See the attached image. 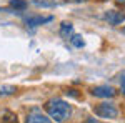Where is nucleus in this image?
I'll list each match as a JSON object with an SVG mask.
<instances>
[{
  "label": "nucleus",
  "instance_id": "3",
  "mask_svg": "<svg viewBox=\"0 0 125 123\" xmlns=\"http://www.w3.org/2000/svg\"><path fill=\"white\" fill-rule=\"evenodd\" d=\"M92 95L97 96V98H114L115 96V90L108 85H100L92 90Z\"/></svg>",
  "mask_w": 125,
  "mask_h": 123
},
{
  "label": "nucleus",
  "instance_id": "14",
  "mask_svg": "<svg viewBox=\"0 0 125 123\" xmlns=\"http://www.w3.org/2000/svg\"><path fill=\"white\" fill-rule=\"evenodd\" d=\"M65 93H67V95H70V96H75V98H78V95L75 93V90H67Z\"/></svg>",
  "mask_w": 125,
  "mask_h": 123
},
{
  "label": "nucleus",
  "instance_id": "15",
  "mask_svg": "<svg viewBox=\"0 0 125 123\" xmlns=\"http://www.w3.org/2000/svg\"><path fill=\"white\" fill-rule=\"evenodd\" d=\"M67 2H72V3H82V2H87V0H67Z\"/></svg>",
  "mask_w": 125,
  "mask_h": 123
},
{
  "label": "nucleus",
  "instance_id": "12",
  "mask_svg": "<svg viewBox=\"0 0 125 123\" xmlns=\"http://www.w3.org/2000/svg\"><path fill=\"white\" fill-rule=\"evenodd\" d=\"M33 5H37V7H55L57 2H53V0H33Z\"/></svg>",
  "mask_w": 125,
  "mask_h": 123
},
{
  "label": "nucleus",
  "instance_id": "6",
  "mask_svg": "<svg viewBox=\"0 0 125 123\" xmlns=\"http://www.w3.org/2000/svg\"><path fill=\"white\" fill-rule=\"evenodd\" d=\"M53 17L52 15H48V17H29V19H25V23H27V28H33V27H39V25H43V23H47V22H52Z\"/></svg>",
  "mask_w": 125,
  "mask_h": 123
},
{
  "label": "nucleus",
  "instance_id": "16",
  "mask_svg": "<svg viewBox=\"0 0 125 123\" xmlns=\"http://www.w3.org/2000/svg\"><path fill=\"white\" fill-rule=\"evenodd\" d=\"M87 123H104V122H98V120H95V118H90Z\"/></svg>",
  "mask_w": 125,
  "mask_h": 123
},
{
  "label": "nucleus",
  "instance_id": "18",
  "mask_svg": "<svg viewBox=\"0 0 125 123\" xmlns=\"http://www.w3.org/2000/svg\"><path fill=\"white\" fill-rule=\"evenodd\" d=\"M124 33H125V27H124Z\"/></svg>",
  "mask_w": 125,
  "mask_h": 123
},
{
  "label": "nucleus",
  "instance_id": "8",
  "mask_svg": "<svg viewBox=\"0 0 125 123\" xmlns=\"http://www.w3.org/2000/svg\"><path fill=\"white\" fill-rule=\"evenodd\" d=\"M0 123H19L17 122V115L10 110H2L0 112Z\"/></svg>",
  "mask_w": 125,
  "mask_h": 123
},
{
  "label": "nucleus",
  "instance_id": "1",
  "mask_svg": "<svg viewBox=\"0 0 125 123\" xmlns=\"http://www.w3.org/2000/svg\"><path fill=\"white\" fill-rule=\"evenodd\" d=\"M45 112L48 113L50 120L55 123H63L72 115V105L60 98H52L45 103Z\"/></svg>",
  "mask_w": 125,
  "mask_h": 123
},
{
  "label": "nucleus",
  "instance_id": "2",
  "mask_svg": "<svg viewBox=\"0 0 125 123\" xmlns=\"http://www.w3.org/2000/svg\"><path fill=\"white\" fill-rule=\"evenodd\" d=\"M94 112H95V115L100 116V118H117V116H118L117 106L114 103H108V102L94 106Z\"/></svg>",
  "mask_w": 125,
  "mask_h": 123
},
{
  "label": "nucleus",
  "instance_id": "11",
  "mask_svg": "<svg viewBox=\"0 0 125 123\" xmlns=\"http://www.w3.org/2000/svg\"><path fill=\"white\" fill-rule=\"evenodd\" d=\"M15 92H17L15 86H12V85H0V96H10V95H13Z\"/></svg>",
  "mask_w": 125,
  "mask_h": 123
},
{
  "label": "nucleus",
  "instance_id": "10",
  "mask_svg": "<svg viewBox=\"0 0 125 123\" xmlns=\"http://www.w3.org/2000/svg\"><path fill=\"white\" fill-rule=\"evenodd\" d=\"M10 9H15V10H25L27 9V2L25 0H10Z\"/></svg>",
  "mask_w": 125,
  "mask_h": 123
},
{
  "label": "nucleus",
  "instance_id": "4",
  "mask_svg": "<svg viewBox=\"0 0 125 123\" xmlns=\"http://www.w3.org/2000/svg\"><path fill=\"white\" fill-rule=\"evenodd\" d=\"M25 123H52V120H50L48 116H45L40 110L35 108V110H32V112L27 115Z\"/></svg>",
  "mask_w": 125,
  "mask_h": 123
},
{
  "label": "nucleus",
  "instance_id": "7",
  "mask_svg": "<svg viewBox=\"0 0 125 123\" xmlns=\"http://www.w3.org/2000/svg\"><path fill=\"white\" fill-rule=\"evenodd\" d=\"M60 37L63 38V40H68V38L73 35V25L70 23V22H63L62 25H60Z\"/></svg>",
  "mask_w": 125,
  "mask_h": 123
},
{
  "label": "nucleus",
  "instance_id": "13",
  "mask_svg": "<svg viewBox=\"0 0 125 123\" xmlns=\"http://www.w3.org/2000/svg\"><path fill=\"white\" fill-rule=\"evenodd\" d=\"M120 86H122V92L125 93V72H122L120 75Z\"/></svg>",
  "mask_w": 125,
  "mask_h": 123
},
{
  "label": "nucleus",
  "instance_id": "5",
  "mask_svg": "<svg viewBox=\"0 0 125 123\" xmlns=\"http://www.w3.org/2000/svg\"><path fill=\"white\" fill-rule=\"evenodd\" d=\"M105 20L110 23V25H120L125 20V13L122 12H115V10H110L105 13Z\"/></svg>",
  "mask_w": 125,
  "mask_h": 123
},
{
  "label": "nucleus",
  "instance_id": "17",
  "mask_svg": "<svg viewBox=\"0 0 125 123\" xmlns=\"http://www.w3.org/2000/svg\"><path fill=\"white\" fill-rule=\"evenodd\" d=\"M117 3H120V5H125V0H115Z\"/></svg>",
  "mask_w": 125,
  "mask_h": 123
},
{
  "label": "nucleus",
  "instance_id": "9",
  "mask_svg": "<svg viewBox=\"0 0 125 123\" xmlns=\"http://www.w3.org/2000/svg\"><path fill=\"white\" fill-rule=\"evenodd\" d=\"M68 40H70V43H72L75 48H82L83 45H85V42H83V37H82V35H75V33H73Z\"/></svg>",
  "mask_w": 125,
  "mask_h": 123
}]
</instances>
